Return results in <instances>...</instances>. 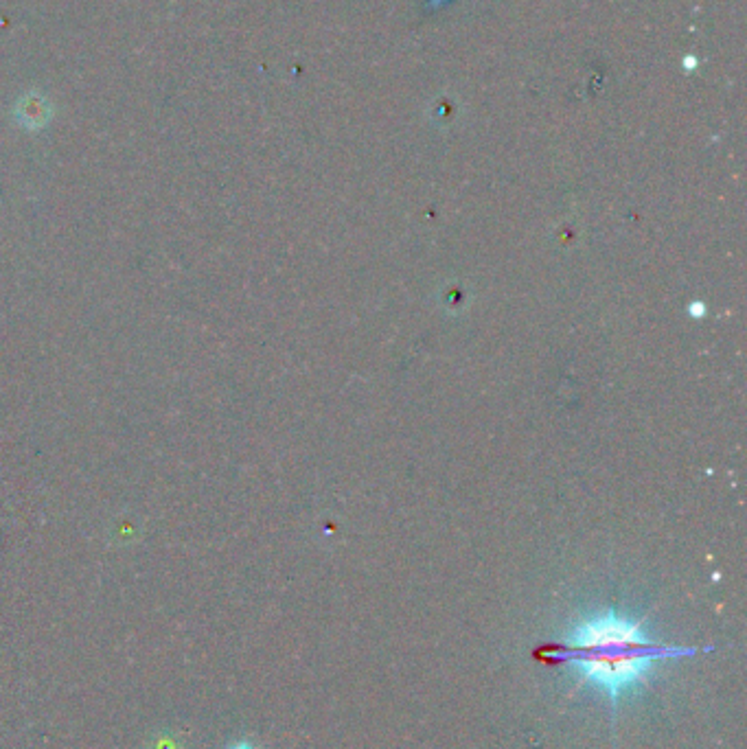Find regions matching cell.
<instances>
[{"label":"cell","mask_w":747,"mask_h":749,"mask_svg":"<svg viewBox=\"0 0 747 749\" xmlns=\"http://www.w3.org/2000/svg\"><path fill=\"white\" fill-rule=\"evenodd\" d=\"M693 653V649L653 644L642 633L640 622L607 614L579 622L553 658L577 668L585 682L618 701L620 695L638 686L660 660Z\"/></svg>","instance_id":"1"},{"label":"cell","mask_w":747,"mask_h":749,"mask_svg":"<svg viewBox=\"0 0 747 749\" xmlns=\"http://www.w3.org/2000/svg\"><path fill=\"white\" fill-rule=\"evenodd\" d=\"M233 749H255V747H250V745L244 743V745H237V747H233Z\"/></svg>","instance_id":"2"}]
</instances>
